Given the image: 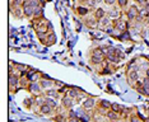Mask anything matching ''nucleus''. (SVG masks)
<instances>
[{"mask_svg": "<svg viewBox=\"0 0 149 122\" xmlns=\"http://www.w3.org/2000/svg\"><path fill=\"white\" fill-rule=\"evenodd\" d=\"M89 12H91V9L86 5H78L75 8V13L79 17H82V18H86V17L89 15Z\"/></svg>", "mask_w": 149, "mask_h": 122, "instance_id": "nucleus-7", "label": "nucleus"}, {"mask_svg": "<svg viewBox=\"0 0 149 122\" xmlns=\"http://www.w3.org/2000/svg\"><path fill=\"white\" fill-rule=\"evenodd\" d=\"M104 117H106L108 121H117L118 118H121L120 113H116V112H113V111H111V110H108V111L106 112Z\"/></svg>", "mask_w": 149, "mask_h": 122, "instance_id": "nucleus-15", "label": "nucleus"}, {"mask_svg": "<svg viewBox=\"0 0 149 122\" xmlns=\"http://www.w3.org/2000/svg\"><path fill=\"white\" fill-rule=\"evenodd\" d=\"M24 4V0H12L10 8H22Z\"/></svg>", "mask_w": 149, "mask_h": 122, "instance_id": "nucleus-24", "label": "nucleus"}, {"mask_svg": "<svg viewBox=\"0 0 149 122\" xmlns=\"http://www.w3.org/2000/svg\"><path fill=\"white\" fill-rule=\"evenodd\" d=\"M127 4H129V0H116V5H117L120 9L126 8Z\"/></svg>", "mask_w": 149, "mask_h": 122, "instance_id": "nucleus-29", "label": "nucleus"}, {"mask_svg": "<svg viewBox=\"0 0 149 122\" xmlns=\"http://www.w3.org/2000/svg\"><path fill=\"white\" fill-rule=\"evenodd\" d=\"M111 111L116 112V113H121V111H123V106H120L118 103H112L111 104Z\"/></svg>", "mask_w": 149, "mask_h": 122, "instance_id": "nucleus-27", "label": "nucleus"}, {"mask_svg": "<svg viewBox=\"0 0 149 122\" xmlns=\"http://www.w3.org/2000/svg\"><path fill=\"white\" fill-rule=\"evenodd\" d=\"M19 80H21V76L17 75V74H9V87H10L12 92L15 90V88L19 85Z\"/></svg>", "mask_w": 149, "mask_h": 122, "instance_id": "nucleus-6", "label": "nucleus"}, {"mask_svg": "<svg viewBox=\"0 0 149 122\" xmlns=\"http://www.w3.org/2000/svg\"><path fill=\"white\" fill-rule=\"evenodd\" d=\"M47 42H46V45H52V43H55L56 42V36H55V33L54 32H50L49 33V36H47Z\"/></svg>", "mask_w": 149, "mask_h": 122, "instance_id": "nucleus-23", "label": "nucleus"}, {"mask_svg": "<svg viewBox=\"0 0 149 122\" xmlns=\"http://www.w3.org/2000/svg\"><path fill=\"white\" fill-rule=\"evenodd\" d=\"M111 104H112V103H110V102L106 101V99H102V101L98 102V107H100V108H103V110H106V111L111 110Z\"/></svg>", "mask_w": 149, "mask_h": 122, "instance_id": "nucleus-21", "label": "nucleus"}, {"mask_svg": "<svg viewBox=\"0 0 149 122\" xmlns=\"http://www.w3.org/2000/svg\"><path fill=\"white\" fill-rule=\"evenodd\" d=\"M108 122H116V121H108Z\"/></svg>", "mask_w": 149, "mask_h": 122, "instance_id": "nucleus-39", "label": "nucleus"}, {"mask_svg": "<svg viewBox=\"0 0 149 122\" xmlns=\"http://www.w3.org/2000/svg\"><path fill=\"white\" fill-rule=\"evenodd\" d=\"M129 122H141V118L136 116V114H131V116L129 117Z\"/></svg>", "mask_w": 149, "mask_h": 122, "instance_id": "nucleus-31", "label": "nucleus"}, {"mask_svg": "<svg viewBox=\"0 0 149 122\" xmlns=\"http://www.w3.org/2000/svg\"><path fill=\"white\" fill-rule=\"evenodd\" d=\"M23 14L27 18H33V15H35V8L29 4V0H24V4H23Z\"/></svg>", "mask_w": 149, "mask_h": 122, "instance_id": "nucleus-4", "label": "nucleus"}, {"mask_svg": "<svg viewBox=\"0 0 149 122\" xmlns=\"http://www.w3.org/2000/svg\"><path fill=\"white\" fill-rule=\"evenodd\" d=\"M111 24H112V22H111V18L108 15H106V17H103L102 19L98 20V29H104L106 27L111 26Z\"/></svg>", "mask_w": 149, "mask_h": 122, "instance_id": "nucleus-13", "label": "nucleus"}, {"mask_svg": "<svg viewBox=\"0 0 149 122\" xmlns=\"http://www.w3.org/2000/svg\"><path fill=\"white\" fill-rule=\"evenodd\" d=\"M45 96L50 97V98H56V97H59V92L55 90V89H49V90H46Z\"/></svg>", "mask_w": 149, "mask_h": 122, "instance_id": "nucleus-26", "label": "nucleus"}, {"mask_svg": "<svg viewBox=\"0 0 149 122\" xmlns=\"http://www.w3.org/2000/svg\"><path fill=\"white\" fill-rule=\"evenodd\" d=\"M126 78H127V81L130 84H134L135 81L139 80V74H138V70H127L126 71Z\"/></svg>", "mask_w": 149, "mask_h": 122, "instance_id": "nucleus-9", "label": "nucleus"}, {"mask_svg": "<svg viewBox=\"0 0 149 122\" xmlns=\"http://www.w3.org/2000/svg\"><path fill=\"white\" fill-rule=\"evenodd\" d=\"M80 92H82V90H79L78 88H69L66 96H69L70 98H73V99H78L79 96H80Z\"/></svg>", "mask_w": 149, "mask_h": 122, "instance_id": "nucleus-17", "label": "nucleus"}, {"mask_svg": "<svg viewBox=\"0 0 149 122\" xmlns=\"http://www.w3.org/2000/svg\"><path fill=\"white\" fill-rule=\"evenodd\" d=\"M29 92H32L35 96H38V94H41V90H42V87L40 85V83H29L28 88H27Z\"/></svg>", "mask_w": 149, "mask_h": 122, "instance_id": "nucleus-12", "label": "nucleus"}, {"mask_svg": "<svg viewBox=\"0 0 149 122\" xmlns=\"http://www.w3.org/2000/svg\"><path fill=\"white\" fill-rule=\"evenodd\" d=\"M135 1H136V4L141 5V6H145L148 4V0H135Z\"/></svg>", "mask_w": 149, "mask_h": 122, "instance_id": "nucleus-33", "label": "nucleus"}, {"mask_svg": "<svg viewBox=\"0 0 149 122\" xmlns=\"http://www.w3.org/2000/svg\"><path fill=\"white\" fill-rule=\"evenodd\" d=\"M10 13H12L13 17H15V18L24 17V14H23V8H10Z\"/></svg>", "mask_w": 149, "mask_h": 122, "instance_id": "nucleus-20", "label": "nucleus"}, {"mask_svg": "<svg viewBox=\"0 0 149 122\" xmlns=\"http://www.w3.org/2000/svg\"><path fill=\"white\" fill-rule=\"evenodd\" d=\"M130 37H131L130 32H129V31H125V32H123V33L120 35L118 40H121V41H129V40H130Z\"/></svg>", "mask_w": 149, "mask_h": 122, "instance_id": "nucleus-28", "label": "nucleus"}, {"mask_svg": "<svg viewBox=\"0 0 149 122\" xmlns=\"http://www.w3.org/2000/svg\"><path fill=\"white\" fill-rule=\"evenodd\" d=\"M75 99H73V98H70L69 96H64L63 97V107L65 108V110H72V108L74 107V104H75V102H74Z\"/></svg>", "mask_w": 149, "mask_h": 122, "instance_id": "nucleus-10", "label": "nucleus"}, {"mask_svg": "<svg viewBox=\"0 0 149 122\" xmlns=\"http://www.w3.org/2000/svg\"><path fill=\"white\" fill-rule=\"evenodd\" d=\"M35 103H36V96L26 98V99H24V107L27 108V110H31V108H33Z\"/></svg>", "mask_w": 149, "mask_h": 122, "instance_id": "nucleus-18", "label": "nucleus"}, {"mask_svg": "<svg viewBox=\"0 0 149 122\" xmlns=\"http://www.w3.org/2000/svg\"><path fill=\"white\" fill-rule=\"evenodd\" d=\"M112 26L115 27V29L120 31V32H125V31H127V28H129V23L125 19L121 18V17L118 19L112 20Z\"/></svg>", "mask_w": 149, "mask_h": 122, "instance_id": "nucleus-2", "label": "nucleus"}, {"mask_svg": "<svg viewBox=\"0 0 149 122\" xmlns=\"http://www.w3.org/2000/svg\"><path fill=\"white\" fill-rule=\"evenodd\" d=\"M106 60V55L103 53V51L100 49H94L92 51V55H91V62L93 65H101L103 61Z\"/></svg>", "mask_w": 149, "mask_h": 122, "instance_id": "nucleus-1", "label": "nucleus"}, {"mask_svg": "<svg viewBox=\"0 0 149 122\" xmlns=\"http://www.w3.org/2000/svg\"><path fill=\"white\" fill-rule=\"evenodd\" d=\"M107 15V12H106V9H103V8H96V10H94V13H93V17L96 18L97 20H100V19H102L103 17H106Z\"/></svg>", "mask_w": 149, "mask_h": 122, "instance_id": "nucleus-14", "label": "nucleus"}, {"mask_svg": "<svg viewBox=\"0 0 149 122\" xmlns=\"http://www.w3.org/2000/svg\"><path fill=\"white\" fill-rule=\"evenodd\" d=\"M54 111H55V110H54L51 106H49L47 103L42 104V106L40 107V113H41V114H45V116H47V114H51Z\"/></svg>", "mask_w": 149, "mask_h": 122, "instance_id": "nucleus-16", "label": "nucleus"}, {"mask_svg": "<svg viewBox=\"0 0 149 122\" xmlns=\"http://www.w3.org/2000/svg\"><path fill=\"white\" fill-rule=\"evenodd\" d=\"M134 1H135V0H134Z\"/></svg>", "mask_w": 149, "mask_h": 122, "instance_id": "nucleus-40", "label": "nucleus"}, {"mask_svg": "<svg viewBox=\"0 0 149 122\" xmlns=\"http://www.w3.org/2000/svg\"><path fill=\"white\" fill-rule=\"evenodd\" d=\"M96 104H97L96 98H94V97H87L86 99H84V102L82 103V107L86 111H92V110H94Z\"/></svg>", "mask_w": 149, "mask_h": 122, "instance_id": "nucleus-5", "label": "nucleus"}, {"mask_svg": "<svg viewBox=\"0 0 149 122\" xmlns=\"http://www.w3.org/2000/svg\"><path fill=\"white\" fill-rule=\"evenodd\" d=\"M83 3H84V5H86V6H88V8H96V6H97V4H98V3H97V0H83Z\"/></svg>", "mask_w": 149, "mask_h": 122, "instance_id": "nucleus-25", "label": "nucleus"}, {"mask_svg": "<svg viewBox=\"0 0 149 122\" xmlns=\"http://www.w3.org/2000/svg\"><path fill=\"white\" fill-rule=\"evenodd\" d=\"M147 24H148V26H149V15H148V17H147Z\"/></svg>", "mask_w": 149, "mask_h": 122, "instance_id": "nucleus-38", "label": "nucleus"}, {"mask_svg": "<svg viewBox=\"0 0 149 122\" xmlns=\"http://www.w3.org/2000/svg\"><path fill=\"white\" fill-rule=\"evenodd\" d=\"M103 3L108 6H115L116 5V0H103Z\"/></svg>", "mask_w": 149, "mask_h": 122, "instance_id": "nucleus-32", "label": "nucleus"}, {"mask_svg": "<svg viewBox=\"0 0 149 122\" xmlns=\"http://www.w3.org/2000/svg\"><path fill=\"white\" fill-rule=\"evenodd\" d=\"M56 121H59V122H65V116H64V114H57Z\"/></svg>", "mask_w": 149, "mask_h": 122, "instance_id": "nucleus-35", "label": "nucleus"}, {"mask_svg": "<svg viewBox=\"0 0 149 122\" xmlns=\"http://www.w3.org/2000/svg\"><path fill=\"white\" fill-rule=\"evenodd\" d=\"M33 18H43V6L42 5L35 8V15H33Z\"/></svg>", "mask_w": 149, "mask_h": 122, "instance_id": "nucleus-22", "label": "nucleus"}, {"mask_svg": "<svg viewBox=\"0 0 149 122\" xmlns=\"http://www.w3.org/2000/svg\"><path fill=\"white\" fill-rule=\"evenodd\" d=\"M116 55H117L118 57H120V60H121V59H125V53L123 52V51L117 50V49H116Z\"/></svg>", "mask_w": 149, "mask_h": 122, "instance_id": "nucleus-34", "label": "nucleus"}, {"mask_svg": "<svg viewBox=\"0 0 149 122\" xmlns=\"http://www.w3.org/2000/svg\"><path fill=\"white\" fill-rule=\"evenodd\" d=\"M43 78V76H42ZM40 83V85L42 87V89H46V90H49V89H52V87L55 85V81L54 80H50L49 78H43V79H41L38 81Z\"/></svg>", "mask_w": 149, "mask_h": 122, "instance_id": "nucleus-8", "label": "nucleus"}, {"mask_svg": "<svg viewBox=\"0 0 149 122\" xmlns=\"http://www.w3.org/2000/svg\"><path fill=\"white\" fill-rule=\"evenodd\" d=\"M29 4H31L33 8H37V6H40V5L43 6V3L40 1V0H29Z\"/></svg>", "mask_w": 149, "mask_h": 122, "instance_id": "nucleus-30", "label": "nucleus"}, {"mask_svg": "<svg viewBox=\"0 0 149 122\" xmlns=\"http://www.w3.org/2000/svg\"><path fill=\"white\" fill-rule=\"evenodd\" d=\"M143 8H144V10H145V13H147V17H148V15H149V3H148V4L145 5V6H143Z\"/></svg>", "mask_w": 149, "mask_h": 122, "instance_id": "nucleus-37", "label": "nucleus"}, {"mask_svg": "<svg viewBox=\"0 0 149 122\" xmlns=\"http://www.w3.org/2000/svg\"><path fill=\"white\" fill-rule=\"evenodd\" d=\"M126 19L127 20H135L139 17V8L136 5H130L126 9Z\"/></svg>", "mask_w": 149, "mask_h": 122, "instance_id": "nucleus-3", "label": "nucleus"}, {"mask_svg": "<svg viewBox=\"0 0 149 122\" xmlns=\"http://www.w3.org/2000/svg\"><path fill=\"white\" fill-rule=\"evenodd\" d=\"M107 15L110 17L112 20L118 19L121 17V9L118 8V6H113L112 10H108V12H107Z\"/></svg>", "mask_w": 149, "mask_h": 122, "instance_id": "nucleus-11", "label": "nucleus"}, {"mask_svg": "<svg viewBox=\"0 0 149 122\" xmlns=\"http://www.w3.org/2000/svg\"><path fill=\"white\" fill-rule=\"evenodd\" d=\"M86 24L89 28H98V20L92 17V18H86Z\"/></svg>", "mask_w": 149, "mask_h": 122, "instance_id": "nucleus-19", "label": "nucleus"}, {"mask_svg": "<svg viewBox=\"0 0 149 122\" xmlns=\"http://www.w3.org/2000/svg\"><path fill=\"white\" fill-rule=\"evenodd\" d=\"M79 117H70V118H68V122H79Z\"/></svg>", "mask_w": 149, "mask_h": 122, "instance_id": "nucleus-36", "label": "nucleus"}]
</instances>
